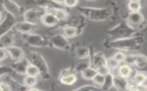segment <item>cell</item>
I'll use <instances>...</instances> for the list:
<instances>
[{"label":"cell","instance_id":"cell-33","mask_svg":"<svg viewBox=\"0 0 147 91\" xmlns=\"http://www.w3.org/2000/svg\"><path fill=\"white\" fill-rule=\"evenodd\" d=\"M96 72L98 74L103 76H107L109 74H110V70L109 68L106 66V65H102L99 68H98L96 69Z\"/></svg>","mask_w":147,"mask_h":91},{"label":"cell","instance_id":"cell-37","mask_svg":"<svg viewBox=\"0 0 147 91\" xmlns=\"http://www.w3.org/2000/svg\"><path fill=\"white\" fill-rule=\"evenodd\" d=\"M134 91H147V86L146 84L142 85L137 86L136 89Z\"/></svg>","mask_w":147,"mask_h":91},{"label":"cell","instance_id":"cell-42","mask_svg":"<svg viewBox=\"0 0 147 91\" xmlns=\"http://www.w3.org/2000/svg\"><path fill=\"white\" fill-rule=\"evenodd\" d=\"M146 86H147V81H146Z\"/></svg>","mask_w":147,"mask_h":91},{"label":"cell","instance_id":"cell-8","mask_svg":"<svg viewBox=\"0 0 147 91\" xmlns=\"http://www.w3.org/2000/svg\"><path fill=\"white\" fill-rule=\"evenodd\" d=\"M25 42L30 46L34 47H44L50 46L49 39L41 35L32 34L24 35Z\"/></svg>","mask_w":147,"mask_h":91},{"label":"cell","instance_id":"cell-23","mask_svg":"<svg viewBox=\"0 0 147 91\" xmlns=\"http://www.w3.org/2000/svg\"><path fill=\"white\" fill-rule=\"evenodd\" d=\"M60 80L63 84L71 85L76 81L77 77L74 73H71L68 70L64 73H61V76L60 77Z\"/></svg>","mask_w":147,"mask_h":91},{"label":"cell","instance_id":"cell-30","mask_svg":"<svg viewBox=\"0 0 147 91\" xmlns=\"http://www.w3.org/2000/svg\"><path fill=\"white\" fill-rule=\"evenodd\" d=\"M24 85L28 88L34 87L37 83V77L26 76L23 80Z\"/></svg>","mask_w":147,"mask_h":91},{"label":"cell","instance_id":"cell-16","mask_svg":"<svg viewBox=\"0 0 147 91\" xmlns=\"http://www.w3.org/2000/svg\"><path fill=\"white\" fill-rule=\"evenodd\" d=\"M16 36L13 30H11L0 38V47L5 48L15 46Z\"/></svg>","mask_w":147,"mask_h":91},{"label":"cell","instance_id":"cell-12","mask_svg":"<svg viewBox=\"0 0 147 91\" xmlns=\"http://www.w3.org/2000/svg\"><path fill=\"white\" fill-rule=\"evenodd\" d=\"M85 24L86 23L80 24L78 26H63L62 27V29L60 34L63 35L67 39L74 38L81 34L85 26Z\"/></svg>","mask_w":147,"mask_h":91},{"label":"cell","instance_id":"cell-13","mask_svg":"<svg viewBox=\"0 0 147 91\" xmlns=\"http://www.w3.org/2000/svg\"><path fill=\"white\" fill-rule=\"evenodd\" d=\"M16 19L11 14L7 13L0 22V38L12 30L16 24Z\"/></svg>","mask_w":147,"mask_h":91},{"label":"cell","instance_id":"cell-31","mask_svg":"<svg viewBox=\"0 0 147 91\" xmlns=\"http://www.w3.org/2000/svg\"><path fill=\"white\" fill-rule=\"evenodd\" d=\"M105 77L101 76L99 74H97L92 80L94 86L100 89L105 83Z\"/></svg>","mask_w":147,"mask_h":91},{"label":"cell","instance_id":"cell-20","mask_svg":"<svg viewBox=\"0 0 147 91\" xmlns=\"http://www.w3.org/2000/svg\"><path fill=\"white\" fill-rule=\"evenodd\" d=\"M11 59L15 62L22 60L25 58L24 51L16 46H12L6 48Z\"/></svg>","mask_w":147,"mask_h":91},{"label":"cell","instance_id":"cell-27","mask_svg":"<svg viewBox=\"0 0 147 91\" xmlns=\"http://www.w3.org/2000/svg\"><path fill=\"white\" fill-rule=\"evenodd\" d=\"M121 63L116 60L113 56L107 58L106 60V66L110 70V73L116 71Z\"/></svg>","mask_w":147,"mask_h":91},{"label":"cell","instance_id":"cell-15","mask_svg":"<svg viewBox=\"0 0 147 91\" xmlns=\"http://www.w3.org/2000/svg\"><path fill=\"white\" fill-rule=\"evenodd\" d=\"M45 13H51L53 14L60 21L62 22H67L69 18V14L65 7H53L46 9L44 10Z\"/></svg>","mask_w":147,"mask_h":91},{"label":"cell","instance_id":"cell-19","mask_svg":"<svg viewBox=\"0 0 147 91\" xmlns=\"http://www.w3.org/2000/svg\"><path fill=\"white\" fill-rule=\"evenodd\" d=\"M113 87L117 91H127L129 81L128 79L119 76L118 75H113Z\"/></svg>","mask_w":147,"mask_h":91},{"label":"cell","instance_id":"cell-5","mask_svg":"<svg viewBox=\"0 0 147 91\" xmlns=\"http://www.w3.org/2000/svg\"><path fill=\"white\" fill-rule=\"evenodd\" d=\"M26 59L29 64L37 67L40 72V76L44 80H48L50 78V75L48 71V68L43 57L38 53L30 52L28 53Z\"/></svg>","mask_w":147,"mask_h":91},{"label":"cell","instance_id":"cell-10","mask_svg":"<svg viewBox=\"0 0 147 91\" xmlns=\"http://www.w3.org/2000/svg\"><path fill=\"white\" fill-rule=\"evenodd\" d=\"M49 40L50 46H52L56 48L61 50H68L71 48V44L68 39L60 34H55L52 36Z\"/></svg>","mask_w":147,"mask_h":91},{"label":"cell","instance_id":"cell-28","mask_svg":"<svg viewBox=\"0 0 147 91\" xmlns=\"http://www.w3.org/2000/svg\"><path fill=\"white\" fill-rule=\"evenodd\" d=\"M39 75H40V72L39 69L35 66L29 64L26 68V76L37 77Z\"/></svg>","mask_w":147,"mask_h":91},{"label":"cell","instance_id":"cell-6","mask_svg":"<svg viewBox=\"0 0 147 91\" xmlns=\"http://www.w3.org/2000/svg\"><path fill=\"white\" fill-rule=\"evenodd\" d=\"M125 63L132 66L137 71H147V56L142 53L126 54Z\"/></svg>","mask_w":147,"mask_h":91},{"label":"cell","instance_id":"cell-7","mask_svg":"<svg viewBox=\"0 0 147 91\" xmlns=\"http://www.w3.org/2000/svg\"><path fill=\"white\" fill-rule=\"evenodd\" d=\"M45 14L44 10L41 8H30L25 11L23 16L24 21L34 24L41 23V18Z\"/></svg>","mask_w":147,"mask_h":91},{"label":"cell","instance_id":"cell-3","mask_svg":"<svg viewBox=\"0 0 147 91\" xmlns=\"http://www.w3.org/2000/svg\"><path fill=\"white\" fill-rule=\"evenodd\" d=\"M139 32L129 27L125 19L106 31V34L109 36L107 39L109 40H116L131 38L139 35Z\"/></svg>","mask_w":147,"mask_h":91},{"label":"cell","instance_id":"cell-24","mask_svg":"<svg viewBox=\"0 0 147 91\" xmlns=\"http://www.w3.org/2000/svg\"><path fill=\"white\" fill-rule=\"evenodd\" d=\"M76 56L79 59H86L90 57L91 52L90 48L86 46H80L75 51Z\"/></svg>","mask_w":147,"mask_h":91},{"label":"cell","instance_id":"cell-1","mask_svg":"<svg viewBox=\"0 0 147 91\" xmlns=\"http://www.w3.org/2000/svg\"><path fill=\"white\" fill-rule=\"evenodd\" d=\"M109 5L103 7L79 6L78 9L82 15L89 20L95 22H103L115 18L118 14V7L115 2L109 1Z\"/></svg>","mask_w":147,"mask_h":91},{"label":"cell","instance_id":"cell-9","mask_svg":"<svg viewBox=\"0 0 147 91\" xmlns=\"http://www.w3.org/2000/svg\"><path fill=\"white\" fill-rule=\"evenodd\" d=\"M1 5L7 11V13L11 14L15 18L20 16L22 14H24L25 12L23 7L18 5L13 1H2L1 2Z\"/></svg>","mask_w":147,"mask_h":91},{"label":"cell","instance_id":"cell-11","mask_svg":"<svg viewBox=\"0 0 147 91\" xmlns=\"http://www.w3.org/2000/svg\"><path fill=\"white\" fill-rule=\"evenodd\" d=\"M38 27V24H34L23 21L17 22L13 30L17 32L23 34L24 35H26L34 34V32L36 31Z\"/></svg>","mask_w":147,"mask_h":91},{"label":"cell","instance_id":"cell-43","mask_svg":"<svg viewBox=\"0 0 147 91\" xmlns=\"http://www.w3.org/2000/svg\"></svg>","mask_w":147,"mask_h":91},{"label":"cell","instance_id":"cell-39","mask_svg":"<svg viewBox=\"0 0 147 91\" xmlns=\"http://www.w3.org/2000/svg\"><path fill=\"white\" fill-rule=\"evenodd\" d=\"M2 10L1 9V7H0V22L2 20Z\"/></svg>","mask_w":147,"mask_h":91},{"label":"cell","instance_id":"cell-26","mask_svg":"<svg viewBox=\"0 0 147 91\" xmlns=\"http://www.w3.org/2000/svg\"><path fill=\"white\" fill-rule=\"evenodd\" d=\"M127 9L129 12L140 11L143 6L142 1H129L127 3Z\"/></svg>","mask_w":147,"mask_h":91},{"label":"cell","instance_id":"cell-35","mask_svg":"<svg viewBox=\"0 0 147 91\" xmlns=\"http://www.w3.org/2000/svg\"><path fill=\"white\" fill-rule=\"evenodd\" d=\"M79 3V1H71V0H65L63 2L64 6L65 7H73L76 6L78 3Z\"/></svg>","mask_w":147,"mask_h":91},{"label":"cell","instance_id":"cell-41","mask_svg":"<svg viewBox=\"0 0 147 91\" xmlns=\"http://www.w3.org/2000/svg\"><path fill=\"white\" fill-rule=\"evenodd\" d=\"M146 24H147V17H146Z\"/></svg>","mask_w":147,"mask_h":91},{"label":"cell","instance_id":"cell-4","mask_svg":"<svg viewBox=\"0 0 147 91\" xmlns=\"http://www.w3.org/2000/svg\"><path fill=\"white\" fill-rule=\"evenodd\" d=\"M124 19L129 27L138 32L147 30L146 19L141 11L129 12Z\"/></svg>","mask_w":147,"mask_h":91},{"label":"cell","instance_id":"cell-34","mask_svg":"<svg viewBox=\"0 0 147 91\" xmlns=\"http://www.w3.org/2000/svg\"><path fill=\"white\" fill-rule=\"evenodd\" d=\"M9 55V52L6 48L0 47V62L6 59Z\"/></svg>","mask_w":147,"mask_h":91},{"label":"cell","instance_id":"cell-21","mask_svg":"<svg viewBox=\"0 0 147 91\" xmlns=\"http://www.w3.org/2000/svg\"><path fill=\"white\" fill-rule=\"evenodd\" d=\"M41 23L47 27H53L58 25L60 21L53 14L45 13L41 18Z\"/></svg>","mask_w":147,"mask_h":91},{"label":"cell","instance_id":"cell-17","mask_svg":"<svg viewBox=\"0 0 147 91\" xmlns=\"http://www.w3.org/2000/svg\"><path fill=\"white\" fill-rule=\"evenodd\" d=\"M136 70L132 66L125 63H121L118 68L117 70L115 75H118L119 76L126 79H130L133 75Z\"/></svg>","mask_w":147,"mask_h":91},{"label":"cell","instance_id":"cell-18","mask_svg":"<svg viewBox=\"0 0 147 91\" xmlns=\"http://www.w3.org/2000/svg\"><path fill=\"white\" fill-rule=\"evenodd\" d=\"M129 81L136 86L146 84L147 81L146 71L136 70Z\"/></svg>","mask_w":147,"mask_h":91},{"label":"cell","instance_id":"cell-36","mask_svg":"<svg viewBox=\"0 0 147 91\" xmlns=\"http://www.w3.org/2000/svg\"><path fill=\"white\" fill-rule=\"evenodd\" d=\"M13 71V70L11 67L0 66V76H3L4 74L6 73L11 72Z\"/></svg>","mask_w":147,"mask_h":91},{"label":"cell","instance_id":"cell-38","mask_svg":"<svg viewBox=\"0 0 147 91\" xmlns=\"http://www.w3.org/2000/svg\"><path fill=\"white\" fill-rule=\"evenodd\" d=\"M27 91H43V90H39L34 87H32V88H29Z\"/></svg>","mask_w":147,"mask_h":91},{"label":"cell","instance_id":"cell-22","mask_svg":"<svg viewBox=\"0 0 147 91\" xmlns=\"http://www.w3.org/2000/svg\"><path fill=\"white\" fill-rule=\"evenodd\" d=\"M29 64V63L27 59H24L21 61L12 63L10 65V67L17 73L21 75H26V68Z\"/></svg>","mask_w":147,"mask_h":91},{"label":"cell","instance_id":"cell-2","mask_svg":"<svg viewBox=\"0 0 147 91\" xmlns=\"http://www.w3.org/2000/svg\"><path fill=\"white\" fill-rule=\"evenodd\" d=\"M144 42V38L141 35H137L131 38L116 40L106 39L103 43V46L107 49H114L125 52L140 49Z\"/></svg>","mask_w":147,"mask_h":91},{"label":"cell","instance_id":"cell-25","mask_svg":"<svg viewBox=\"0 0 147 91\" xmlns=\"http://www.w3.org/2000/svg\"><path fill=\"white\" fill-rule=\"evenodd\" d=\"M98 73L96 72V71L95 69L90 67V66L81 72L82 77L84 80L87 81L92 80V79Z\"/></svg>","mask_w":147,"mask_h":91},{"label":"cell","instance_id":"cell-29","mask_svg":"<svg viewBox=\"0 0 147 91\" xmlns=\"http://www.w3.org/2000/svg\"><path fill=\"white\" fill-rule=\"evenodd\" d=\"M113 86V76L110 73L105 77V81L101 88L102 91H107Z\"/></svg>","mask_w":147,"mask_h":91},{"label":"cell","instance_id":"cell-40","mask_svg":"<svg viewBox=\"0 0 147 91\" xmlns=\"http://www.w3.org/2000/svg\"><path fill=\"white\" fill-rule=\"evenodd\" d=\"M90 91H102V90L100 89H92Z\"/></svg>","mask_w":147,"mask_h":91},{"label":"cell","instance_id":"cell-14","mask_svg":"<svg viewBox=\"0 0 147 91\" xmlns=\"http://www.w3.org/2000/svg\"><path fill=\"white\" fill-rule=\"evenodd\" d=\"M106 60L107 58L103 52L99 51L92 53L90 57L89 66L96 70L98 68L106 65Z\"/></svg>","mask_w":147,"mask_h":91},{"label":"cell","instance_id":"cell-32","mask_svg":"<svg viewBox=\"0 0 147 91\" xmlns=\"http://www.w3.org/2000/svg\"><path fill=\"white\" fill-rule=\"evenodd\" d=\"M113 57L120 63H123L125 62L126 57V53L122 51H118L114 54Z\"/></svg>","mask_w":147,"mask_h":91}]
</instances>
